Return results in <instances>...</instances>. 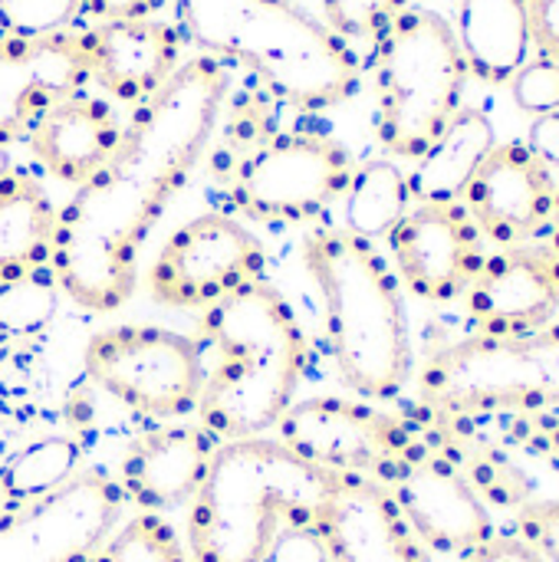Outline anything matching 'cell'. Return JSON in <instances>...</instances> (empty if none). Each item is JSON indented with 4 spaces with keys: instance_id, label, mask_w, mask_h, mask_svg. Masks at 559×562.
<instances>
[{
    "instance_id": "d6986e66",
    "label": "cell",
    "mask_w": 559,
    "mask_h": 562,
    "mask_svg": "<svg viewBox=\"0 0 559 562\" xmlns=\"http://www.w3.org/2000/svg\"><path fill=\"white\" fill-rule=\"evenodd\" d=\"M217 445L221 441L201 425H175L135 438L119 464V487L125 501L142 507V514L191 504Z\"/></svg>"
},
{
    "instance_id": "836d02e7",
    "label": "cell",
    "mask_w": 559,
    "mask_h": 562,
    "mask_svg": "<svg viewBox=\"0 0 559 562\" xmlns=\"http://www.w3.org/2000/svg\"><path fill=\"white\" fill-rule=\"evenodd\" d=\"M530 43L544 59L559 63V0H527Z\"/></svg>"
},
{
    "instance_id": "f35d334b",
    "label": "cell",
    "mask_w": 559,
    "mask_h": 562,
    "mask_svg": "<svg viewBox=\"0 0 559 562\" xmlns=\"http://www.w3.org/2000/svg\"><path fill=\"white\" fill-rule=\"evenodd\" d=\"M547 244H554V247L559 250V178H557V204H554V227H550Z\"/></svg>"
},
{
    "instance_id": "cb8c5ba5",
    "label": "cell",
    "mask_w": 559,
    "mask_h": 562,
    "mask_svg": "<svg viewBox=\"0 0 559 562\" xmlns=\"http://www.w3.org/2000/svg\"><path fill=\"white\" fill-rule=\"evenodd\" d=\"M53 237L56 207L46 191L23 175H10L0 184V283L30 277L49 263Z\"/></svg>"
},
{
    "instance_id": "44dd1931",
    "label": "cell",
    "mask_w": 559,
    "mask_h": 562,
    "mask_svg": "<svg viewBox=\"0 0 559 562\" xmlns=\"http://www.w3.org/2000/svg\"><path fill=\"white\" fill-rule=\"evenodd\" d=\"M122 142V122L115 109L105 99L96 95H72L49 109L33 132L26 135V145L33 158L66 184H86L119 148Z\"/></svg>"
},
{
    "instance_id": "9a60e30c",
    "label": "cell",
    "mask_w": 559,
    "mask_h": 562,
    "mask_svg": "<svg viewBox=\"0 0 559 562\" xmlns=\"http://www.w3.org/2000/svg\"><path fill=\"white\" fill-rule=\"evenodd\" d=\"M491 250L540 244L554 227L557 175L524 145L497 142L461 194Z\"/></svg>"
},
{
    "instance_id": "277c9868",
    "label": "cell",
    "mask_w": 559,
    "mask_h": 562,
    "mask_svg": "<svg viewBox=\"0 0 559 562\" xmlns=\"http://www.w3.org/2000/svg\"><path fill=\"white\" fill-rule=\"evenodd\" d=\"M336 474L277 438L221 441L188 510L191 562H264L287 527H310Z\"/></svg>"
},
{
    "instance_id": "f1b7e54d",
    "label": "cell",
    "mask_w": 559,
    "mask_h": 562,
    "mask_svg": "<svg viewBox=\"0 0 559 562\" xmlns=\"http://www.w3.org/2000/svg\"><path fill=\"white\" fill-rule=\"evenodd\" d=\"M409 10V0H323V23L353 43H379Z\"/></svg>"
},
{
    "instance_id": "603a6c76",
    "label": "cell",
    "mask_w": 559,
    "mask_h": 562,
    "mask_svg": "<svg viewBox=\"0 0 559 562\" xmlns=\"http://www.w3.org/2000/svg\"><path fill=\"white\" fill-rule=\"evenodd\" d=\"M497 145L494 122L478 105H461L432 148L415 161L409 175L412 204H455L461 201L468 181Z\"/></svg>"
},
{
    "instance_id": "83f0119b",
    "label": "cell",
    "mask_w": 559,
    "mask_h": 562,
    "mask_svg": "<svg viewBox=\"0 0 559 562\" xmlns=\"http://www.w3.org/2000/svg\"><path fill=\"white\" fill-rule=\"evenodd\" d=\"M59 310V286L36 273L0 283V333L7 336H33Z\"/></svg>"
},
{
    "instance_id": "4dcf8cb0",
    "label": "cell",
    "mask_w": 559,
    "mask_h": 562,
    "mask_svg": "<svg viewBox=\"0 0 559 562\" xmlns=\"http://www.w3.org/2000/svg\"><path fill=\"white\" fill-rule=\"evenodd\" d=\"M511 86V95H514V105L527 115H550L559 112V63L554 59H527L514 79L507 82Z\"/></svg>"
},
{
    "instance_id": "7402d4cb",
    "label": "cell",
    "mask_w": 559,
    "mask_h": 562,
    "mask_svg": "<svg viewBox=\"0 0 559 562\" xmlns=\"http://www.w3.org/2000/svg\"><path fill=\"white\" fill-rule=\"evenodd\" d=\"M451 26L468 72L488 86H507L530 59L527 0H458Z\"/></svg>"
},
{
    "instance_id": "d590c367",
    "label": "cell",
    "mask_w": 559,
    "mask_h": 562,
    "mask_svg": "<svg viewBox=\"0 0 559 562\" xmlns=\"http://www.w3.org/2000/svg\"><path fill=\"white\" fill-rule=\"evenodd\" d=\"M458 562H544V557L514 533H494L488 543H481Z\"/></svg>"
},
{
    "instance_id": "9c48e42d",
    "label": "cell",
    "mask_w": 559,
    "mask_h": 562,
    "mask_svg": "<svg viewBox=\"0 0 559 562\" xmlns=\"http://www.w3.org/2000/svg\"><path fill=\"white\" fill-rule=\"evenodd\" d=\"M353 155L326 135H280L250 151L234 175V204L264 224H300L343 201Z\"/></svg>"
},
{
    "instance_id": "484cf974",
    "label": "cell",
    "mask_w": 559,
    "mask_h": 562,
    "mask_svg": "<svg viewBox=\"0 0 559 562\" xmlns=\"http://www.w3.org/2000/svg\"><path fill=\"white\" fill-rule=\"evenodd\" d=\"M79 468V448L69 438H43L16 451L0 471V497L10 504L36 501L66 484Z\"/></svg>"
},
{
    "instance_id": "7a4b0ae2",
    "label": "cell",
    "mask_w": 559,
    "mask_h": 562,
    "mask_svg": "<svg viewBox=\"0 0 559 562\" xmlns=\"http://www.w3.org/2000/svg\"><path fill=\"white\" fill-rule=\"evenodd\" d=\"M194 346L201 356L198 418L217 441L264 438L280 425L303 382L310 346L290 300L257 280L201 310Z\"/></svg>"
},
{
    "instance_id": "ac0fdd59",
    "label": "cell",
    "mask_w": 559,
    "mask_h": 562,
    "mask_svg": "<svg viewBox=\"0 0 559 562\" xmlns=\"http://www.w3.org/2000/svg\"><path fill=\"white\" fill-rule=\"evenodd\" d=\"M313 527L329 562H435L405 524L389 487L362 474H336Z\"/></svg>"
},
{
    "instance_id": "4316f807",
    "label": "cell",
    "mask_w": 559,
    "mask_h": 562,
    "mask_svg": "<svg viewBox=\"0 0 559 562\" xmlns=\"http://www.w3.org/2000/svg\"><path fill=\"white\" fill-rule=\"evenodd\" d=\"M89 562H191L161 514H138L115 527Z\"/></svg>"
},
{
    "instance_id": "7c38bea8",
    "label": "cell",
    "mask_w": 559,
    "mask_h": 562,
    "mask_svg": "<svg viewBox=\"0 0 559 562\" xmlns=\"http://www.w3.org/2000/svg\"><path fill=\"white\" fill-rule=\"evenodd\" d=\"M277 431V441L303 461L333 474H362L379 484L422 445V435L405 425V418L349 398L293 402Z\"/></svg>"
},
{
    "instance_id": "ffe728a7",
    "label": "cell",
    "mask_w": 559,
    "mask_h": 562,
    "mask_svg": "<svg viewBox=\"0 0 559 562\" xmlns=\"http://www.w3.org/2000/svg\"><path fill=\"white\" fill-rule=\"evenodd\" d=\"M92 79L125 105H145L181 66V36L161 20H115L86 33Z\"/></svg>"
},
{
    "instance_id": "1f68e13d",
    "label": "cell",
    "mask_w": 559,
    "mask_h": 562,
    "mask_svg": "<svg viewBox=\"0 0 559 562\" xmlns=\"http://www.w3.org/2000/svg\"><path fill=\"white\" fill-rule=\"evenodd\" d=\"M514 537L530 543L544 562H559V501H527L517 507Z\"/></svg>"
},
{
    "instance_id": "e575fe53",
    "label": "cell",
    "mask_w": 559,
    "mask_h": 562,
    "mask_svg": "<svg viewBox=\"0 0 559 562\" xmlns=\"http://www.w3.org/2000/svg\"><path fill=\"white\" fill-rule=\"evenodd\" d=\"M514 431H521L524 445L559 468V415H517Z\"/></svg>"
},
{
    "instance_id": "30bf717a",
    "label": "cell",
    "mask_w": 559,
    "mask_h": 562,
    "mask_svg": "<svg viewBox=\"0 0 559 562\" xmlns=\"http://www.w3.org/2000/svg\"><path fill=\"white\" fill-rule=\"evenodd\" d=\"M122 510L119 481L105 471H76L56 491L0 510V562H89Z\"/></svg>"
},
{
    "instance_id": "4fadbf2b",
    "label": "cell",
    "mask_w": 559,
    "mask_h": 562,
    "mask_svg": "<svg viewBox=\"0 0 559 562\" xmlns=\"http://www.w3.org/2000/svg\"><path fill=\"white\" fill-rule=\"evenodd\" d=\"M382 484L432 557L461 560L497 533L484 497L458 464L432 445V438H422V445Z\"/></svg>"
},
{
    "instance_id": "d6a6232c",
    "label": "cell",
    "mask_w": 559,
    "mask_h": 562,
    "mask_svg": "<svg viewBox=\"0 0 559 562\" xmlns=\"http://www.w3.org/2000/svg\"><path fill=\"white\" fill-rule=\"evenodd\" d=\"M264 562H329L326 543L320 537V530L310 527H287L280 530V537L273 540L270 553Z\"/></svg>"
},
{
    "instance_id": "2e32d148",
    "label": "cell",
    "mask_w": 559,
    "mask_h": 562,
    "mask_svg": "<svg viewBox=\"0 0 559 562\" xmlns=\"http://www.w3.org/2000/svg\"><path fill=\"white\" fill-rule=\"evenodd\" d=\"M471 336H524L559 326V250L524 244L491 250L465 293Z\"/></svg>"
},
{
    "instance_id": "d4e9b609",
    "label": "cell",
    "mask_w": 559,
    "mask_h": 562,
    "mask_svg": "<svg viewBox=\"0 0 559 562\" xmlns=\"http://www.w3.org/2000/svg\"><path fill=\"white\" fill-rule=\"evenodd\" d=\"M409 175L392 158H372L353 171V181L343 194L346 231L376 244L385 240L395 224L409 214Z\"/></svg>"
},
{
    "instance_id": "8992f818",
    "label": "cell",
    "mask_w": 559,
    "mask_h": 562,
    "mask_svg": "<svg viewBox=\"0 0 559 562\" xmlns=\"http://www.w3.org/2000/svg\"><path fill=\"white\" fill-rule=\"evenodd\" d=\"M471 72L451 20L409 7L376 43V135L395 161H418L458 115Z\"/></svg>"
},
{
    "instance_id": "8d00e7d4",
    "label": "cell",
    "mask_w": 559,
    "mask_h": 562,
    "mask_svg": "<svg viewBox=\"0 0 559 562\" xmlns=\"http://www.w3.org/2000/svg\"><path fill=\"white\" fill-rule=\"evenodd\" d=\"M524 145L559 178V112L537 115L530 122V132H527V142Z\"/></svg>"
},
{
    "instance_id": "ab89813d",
    "label": "cell",
    "mask_w": 559,
    "mask_h": 562,
    "mask_svg": "<svg viewBox=\"0 0 559 562\" xmlns=\"http://www.w3.org/2000/svg\"><path fill=\"white\" fill-rule=\"evenodd\" d=\"M10 175H13V171H10V155H7V148L0 145V184H3Z\"/></svg>"
},
{
    "instance_id": "f546056e",
    "label": "cell",
    "mask_w": 559,
    "mask_h": 562,
    "mask_svg": "<svg viewBox=\"0 0 559 562\" xmlns=\"http://www.w3.org/2000/svg\"><path fill=\"white\" fill-rule=\"evenodd\" d=\"M79 10L82 0H0V33L23 40L53 36L63 33Z\"/></svg>"
},
{
    "instance_id": "8fae6325",
    "label": "cell",
    "mask_w": 559,
    "mask_h": 562,
    "mask_svg": "<svg viewBox=\"0 0 559 562\" xmlns=\"http://www.w3.org/2000/svg\"><path fill=\"white\" fill-rule=\"evenodd\" d=\"M257 280H267L264 244L237 217L211 211L168 237L145 286L168 310H208Z\"/></svg>"
},
{
    "instance_id": "3957f363",
    "label": "cell",
    "mask_w": 559,
    "mask_h": 562,
    "mask_svg": "<svg viewBox=\"0 0 559 562\" xmlns=\"http://www.w3.org/2000/svg\"><path fill=\"white\" fill-rule=\"evenodd\" d=\"M185 36L244 63L283 102L323 112L356 95L359 56L300 0H178Z\"/></svg>"
},
{
    "instance_id": "5bb4252c",
    "label": "cell",
    "mask_w": 559,
    "mask_h": 562,
    "mask_svg": "<svg viewBox=\"0 0 559 562\" xmlns=\"http://www.w3.org/2000/svg\"><path fill=\"white\" fill-rule=\"evenodd\" d=\"M385 244L399 283L425 303L465 300L491 254L461 201L412 204Z\"/></svg>"
},
{
    "instance_id": "e0dca14e",
    "label": "cell",
    "mask_w": 559,
    "mask_h": 562,
    "mask_svg": "<svg viewBox=\"0 0 559 562\" xmlns=\"http://www.w3.org/2000/svg\"><path fill=\"white\" fill-rule=\"evenodd\" d=\"M89 79L86 33L0 36V145L30 135L49 109L79 95Z\"/></svg>"
},
{
    "instance_id": "6da1fadb",
    "label": "cell",
    "mask_w": 559,
    "mask_h": 562,
    "mask_svg": "<svg viewBox=\"0 0 559 562\" xmlns=\"http://www.w3.org/2000/svg\"><path fill=\"white\" fill-rule=\"evenodd\" d=\"M227 92L231 72L221 59L181 63L135 109L112 158L56 211L49 267L76 306L115 313L128 303L142 244L208 151Z\"/></svg>"
},
{
    "instance_id": "74e56055",
    "label": "cell",
    "mask_w": 559,
    "mask_h": 562,
    "mask_svg": "<svg viewBox=\"0 0 559 562\" xmlns=\"http://www.w3.org/2000/svg\"><path fill=\"white\" fill-rule=\"evenodd\" d=\"M168 0H82V7L102 23L115 20H152Z\"/></svg>"
},
{
    "instance_id": "52a82bcc",
    "label": "cell",
    "mask_w": 559,
    "mask_h": 562,
    "mask_svg": "<svg viewBox=\"0 0 559 562\" xmlns=\"http://www.w3.org/2000/svg\"><path fill=\"white\" fill-rule=\"evenodd\" d=\"M415 389L435 415H559V326L445 342L422 362Z\"/></svg>"
},
{
    "instance_id": "5b68a950",
    "label": "cell",
    "mask_w": 559,
    "mask_h": 562,
    "mask_svg": "<svg viewBox=\"0 0 559 562\" xmlns=\"http://www.w3.org/2000/svg\"><path fill=\"white\" fill-rule=\"evenodd\" d=\"M306 273L323 300L326 336L349 392L392 402L405 392L415 356L402 283L376 244L346 227H320L303 240Z\"/></svg>"
},
{
    "instance_id": "ba28073f",
    "label": "cell",
    "mask_w": 559,
    "mask_h": 562,
    "mask_svg": "<svg viewBox=\"0 0 559 562\" xmlns=\"http://www.w3.org/2000/svg\"><path fill=\"white\" fill-rule=\"evenodd\" d=\"M89 379L148 418H185L201 402V356L191 336L161 326H115L86 349Z\"/></svg>"
}]
</instances>
